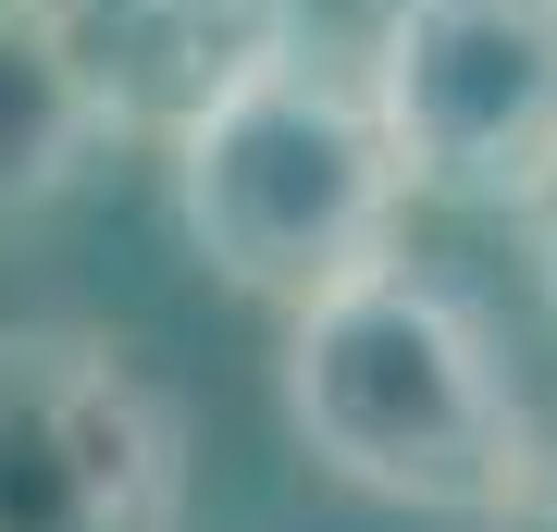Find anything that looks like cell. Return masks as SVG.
Instances as JSON below:
<instances>
[{
	"label": "cell",
	"instance_id": "cell-3",
	"mask_svg": "<svg viewBox=\"0 0 557 532\" xmlns=\"http://www.w3.org/2000/svg\"><path fill=\"white\" fill-rule=\"evenodd\" d=\"M372 112L434 211H533L557 174V0H384Z\"/></svg>",
	"mask_w": 557,
	"mask_h": 532
},
{
	"label": "cell",
	"instance_id": "cell-8",
	"mask_svg": "<svg viewBox=\"0 0 557 532\" xmlns=\"http://www.w3.org/2000/svg\"><path fill=\"white\" fill-rule=\"evenodd\" d=\"M496 532H557V446H545V471H533V483H520V508H508Z\"/></svg>",
	"mask_w": 557,
	"mask_h": 532
},
{
	"label": "cell",
	"instance_id": "cell-6",
	"mask_svg": "<svg viewBox=\"0 0 557 532\" xmlns=\"http://www.w3.org/2000/svg\"><path fill=\"white\" fill-rule=\"evenodd\" d=\"M62 25H75V50L112 75V99L149 124H186L211 87H236L260 50L310 38L298 0H50Z\"/></svg>",
	"mask_w": 557,
	"mask_h": 532
},
{
	"label": "cell",
	"instance_id": "cell-5",
	"mask_svg": "<svg viewBox=\"0 0 557 532\" xmlns=\"http://www.w3.org/2000/svg\"><path fill=\"white\" fill-rule=\"evenodd\" d=\"M112 137H137V112L75 50V25L50 0H0V223H38L50 198H75Z\"/></svg>",
	"mask_w": 557,
	"mask_h": 532
},
{
	"label": "cell",
	"instance_id": "cell-2",
	"mask_svg": "<svg viewBox=\"0 0 557 532\" xmlns=\"http://www.w3.org/2000/svg\"><path fill=\"white\" fill-rule=\"evenodd\" d=\"M161 186L199 273L248 310H310L322 285L372 273L409 211V161L372 112V75L322 62L310 38L260 50L236 87L161 124Z\"/></svg>",
	"mask_w": 557,
	"mask_h": 532
},
{
	"label": "cell",
	"instance_id": "cell-1",
	"mask_svg": "<svg viewBox=\"0 0 557 532\" xmlns=\"http://www.w3.org/2000/svg\"><path fill=\"white\" fill-rule=\"evenodd\" d=\"M273 384H285L310 471L372 495V508H409V520L496 532L520 508V483L545 471V434L508 384L496 322L397 248L372 273L322 285L310 310H285Z\"/></svg>",
	"mask_w": 557,
	"mask_h": 532
},
{
	"label": "cell",
	"instance_id": "cell-7",
	"mask_svg": "<svg viewBox=\"0 0 557 532\" xmlns=\"http://www.w3.org/2000/svg\"><path fill=\"white\" fill-rule=\"evenodd\" d=\"M520 248H533V297H545V322H557V174H545L533 211H520Z\"/></svg>",
	"mask_w": 557,
	"mask_h": 532
},
{
	"label": "cell",
	"instance_id": "cell-4",
	"mask_svg": "<svg viewBox=\"0 0 557 532\" xmlns=\"http://www.w3.org/2000/svg\"><path fill=\"white\" fill-rule=\"evenodd\" d=\"M0 532H186V409L100 322H0Z\"/></svg>",
	"mask_w": 557,
	"mask_h": 532
}]
</instances>
